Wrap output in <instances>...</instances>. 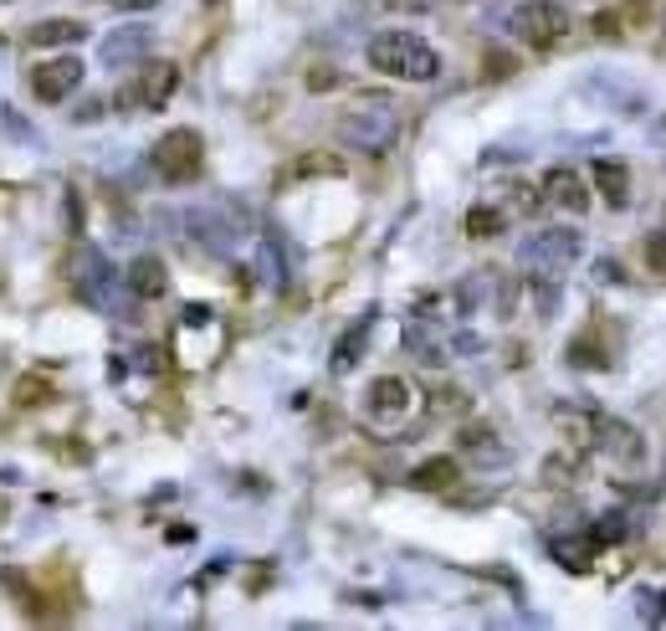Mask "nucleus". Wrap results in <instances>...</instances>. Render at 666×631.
<instances>
[{
	"mask_svg": "<svg viewBox=\"0 0 666 631\" xmlns=\"http://www.w3.org/2000/svg\"><path fill=\"white\" fill-rule=\"evenodd\" d=\"M641 257H646V272H662L666 278V231H652L646 247H641Z\"/></svg>",
	"mask_w": 666,
	"mask_h": 631,
	"instance_id": "nucleus-14",
	"label": "nucleus"
},
{
	"mask_svg": "<svg viewBox=\"0 0 666 631\" xmlns=\"http://www.w3.org/2000/svg\"><path fill=\"white\" fill-rule=\"evenodd\" d=\"M83 57L73 52H62V57H46L42 67H31V93L42 98V104H62V98H73L77 83H83Z\"/></svg>",
	"mask_w": 666,
	"mask_h": 631,
	"instance_id": "nucleus-5",
	"label": "nucleus"
},
{
	"mask_svg": "<svg viewBox=\"0 0 666 631\" xmlns=\"http://www.w3.org/2000/svg\"><path fill=\"white\" fill-rule=\"evenodd\" d=\"M594 185L605 191L610 206H625V196H631V170L621 160H594Z\"/></svg>",
	"mask_w": 666,
	"mask_h": 631,
	"instance_id": "nucleus-11",
	"label": "nucleus"
},
{
	"mask_svg": "<svg viewBox=\"0 0 666 631\" xmlns=\"http://www.w3.org/2000/svg\"><path fill=\"white\" fill-rule=\"evenodd\" d=\"M303 175H343V160L339 154H303V160L287 170V181H303Z\"/></svg>",
	"mask_w": 666,
	"mask_h": 631,
	"instance_id": "nucleus-12",
	"label": "nucleus"
},
{
	"mask_svg": "<svg viewBox=\"0 0 666 631\" xmlns=\"http://www.w3.org/2000/svg\"><path fill=\"white\" fill-rule=\"evenodd\" d=\"M88 36V26L83 21H36V26L26 31V42L31 46H73Z\"/></svg>",
	"mask_w": 666,
	"mask_h": 631,
	"instance_id": "nucleus-10",
	"label": "nucleus"
},
{
	"mask_svg": "<svg viewBox=\"0 0 666 631\" xmlns=\"http://www.w3.org/2000/svg\"><path fill=\"white\" fill-rule=\"evenodd\" d=\"M457 478H461L457 457H430V463H421L411 472V482L421 493H446V488H457Z\"/></svg>",
	"mask_w": 666,
	"mask_h": 631,
	"instance_id": "nucleus-8",
	"label": "nucleus"
},
{
	"mask_svg": "<svg viewBox=\"0 0 666 631\" xmlns=\"http://www.w3.org/2000/svg\"><path fill=\"white\" fill-rule=\"evenodd\" d=\"M15 401H21V406H42L46 385H42V380H21V395H15Z\"/></svg>",
	"mask_w": 666,
	"mask_h": 631,
	"instance_id": "nucleus-16",
	"label": "nucleus"
},
{
	"mask_svg": "<svg viewBox=\"0 0 666 631\" xmlns=\"http://www.w3.org/2000/svg\"><path fill=\"white\" fill-rule=\"evenodd\" d=\"M513 31L533 52H559L569 42V11H564L559 0H523L518 11H513Z\"/></svg>",
	"mask_w": 666,
	"mask_h": 631,
	"instance_id": "nucleus-3",
	"label": "nucleus"
},
{
	"mask_svg": "<svg viewBox=\"0 0 666 631\" xmlns=\"http://www.w3.org/2000/svg\"><path fill=\"white\" fill-rule=\"evenodd\" d=\"M108 6H119V11H149V6H160V0H108Z\"/></svg>",
	"mask_w": 666,
	"mask_h": 631,
	"instance_id": "nucleus-18",
	"label": "nucleus"
},
{
	"mask_svg": "<svg viewBox=\"0 0 666 631\" xmlns=\"http://www.w3.org/2000/svg\"><path fill=\"white\" fill-rule=\"evenodd\" d=\"M370 6H380V11H400V15H421V11H430L436 0H370Z\"/></svg>",
	"mask_w": 666,
	"mask_h": 631,
	"instance_id": "nucleus-15",
	"label": "nucleus"
},
{
	"mask_svg": "<svg viewBox=\"0 0 666 631\" xmlns=\"http://www.w3.org/2000/svg\"><path fill=\"white\" fill-rule=\"evenodd\" d=\"M503 231V210L498 206H472L467 210V237H498Z\"/></svg>",
	"mask_w": 666,
	"mask_h": 631,
	"instance_id": "nucleus-13",
	"label": "nucleus"
},
{
	"mask_svg": "<svg viewBox=\"0 0 666 631\" xmlns=\"http://www.w3.org/2000/svg\"><path fill=\"white\" fill-rule=\"evenodd\" d=\"M411 406H415V395L400 376H380L370 385V395H364V416H370L374 426H395V421L411 416Z\"/></svg>",
	"mask_w": 666,
	"mask_h": 631,
	"instance_id": "nucleus-6",
	"label": "nucleus"
},
{
	"mask_svg": "<svg viewBox=\"0 0 666 631\" xmlns=\"http://www.w3.org/2000/svg\"><path fill=\"white\" fill-rule=\"evenodd\" d=\"M544 196L554 200V206H564L569 216H579V210H590V191H585V181H579L575 170H548Z\"/></svg>",
	"mask_w": 666,
	"mask_h": 631,
	"instance_id": "nucleus-7",
	"label": "nucleus"
},
{
	"mask_svg": "<svg viewBox=\"0 0 666 631\" xmlns=\"http://www.w3.org/2000/svg\"><path fill=\"white\" fill-rule=\"evenodd\" d=\"M149 165L164 185H190L200 170H206V144L195 129H170V134L149 150Z\"/></svg>",
	"mask_w": 666,
	"mask_h": 631,
	"instance_id": "nucleus-2",
	"label": "nucleus"
},
{
	"mask_svg": "<svg viewBox=\"0 0 666 631\" xmlns=\"http://www.w3.org/2000/svg\"><path fill=\"white\" fill-rule=\"evenodd\" d=\"M370 67L380 77H400V83H430L441 73V57L415 31H380L370 42Z\"/></svg>",
	"mask_w": 666,
	"mask_h": 631,
	"instance_id": "nucleus-1",
	"label": "nucleus"
},
{
	"mask_svg": "<svg viewBox=\"0 0 666 631\" xmlns=\"http://www.w3.org/2000/svg\"><path fill=\"white\" fill-rule=\"evenodd\" d=\"M513 73V57L507 52H488V77H507Z\"/></svg>",
	"mask_w": 666,
	"mask_h": 631,
	"instance_id": "nucleus-17",
	"label": "nucleus"
},
{
	"mask_svg": "<svg viewBox=\"0 0 666 631\" xmlns=\"http://www.w3.org/2000/svg\"><path fill=\"white\" fill-rule=\"evenodd\" d=\"M129 287H133V298H160L164 287H170L160 257H139V262L129 268Z\"/></svg>",
	"mask_w": 666,
	"mask_h": 631,
	"instance_id": "nucleus-9",
	"label": "nucleus"
},
{
	"mask_svg": "<svg viewBox=\"0 0 666 631\" xmlns=\"http://www.w3.org/2000/svg\"><path fill=\"white\" fill-rule=\"evenodd\" d=\"M175 88H179L175 62H144V67L119 88V104L129 108V113H139V108H144V113H160V108L175 98Z\"/></svg>",
	"mask_w": 666,
	"mask_h": 631,
	"instance_id": "nucleus-4",
	"label": "nucleus"
}]
</instances>
